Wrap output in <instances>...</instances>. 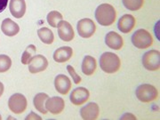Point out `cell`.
Instances as JSON below:
<instances>
[{
	"mask_svg": "<svg viewBox=\"0 0 160 120\" xmlns=\"http://www.w3.org/2000/svg\"><path fill=\"white\" fill-rule=\"evenodd\" d=\"M28 65L29 72L31 74H37L46 70V68L48 67V61L44 55L36 54Z\"/></svg>",
	"mask_w": 160,
	"mask_h": 120,
	"instance_id": "9",
	"label": "cell"
},
{
	"mask_svg": "<svg viewBox=\"0 0 160 120\" xmlns=\"http://www.w3.org/2000/svg\"><path fill=\"white\" fill-rule=\"evenodd\" d=\"M136 20L132 14H124L119 18L118 22V28L124 34L131 32L135 27Z\"/></svg>",
	"mask_w": 160,
	"mask_h": 120,
	"instance_id": "14",
	"label": "cell"
},
{
	"mask_svg": "<svg viewBox=\"0 0 160 120\" xmlns=\"http://www.w3.org/2000/svg\"><path fill=\"white\" fill-rule=\"evenodd\" d=\"M105 44L112 50H120L124 46V40L116 31H109L105 36Z\"/></svg>",
	"mask_w": 160,
	"mask_h": 120,
	"instance_id": "15",
	"label": "cell"
},
{
	"mask_svg": "<svg viewBox=\"0 0 160 120\" xmlns=\"http://www.w3.org/2000/svg\"><path fill=\"white\" fill-rule=\"evenodd\" d=\"M123 5L130 11H138L143 6L144 0H122Z\"/></svg>",
	"mask_w": 160,
	"mask_h": 120,
	"instance_id": "24",
	"label": "cell"
},
{
	"mask_svg": "<svg viewBox=\"0 0 160 120\" xmlns=\"http://www.w3.org/2000/svg\"><path fill=\"white\" fill-rule=\"evenodd\" d=\"M158 25H159V22H158V23L156 24V27H155V34H156V37L158 38V39L159 40V34L158 32Z\"/></svg>",
	"mask_w": 160,
	"mask_h": 120,
	"instance_id": "30",
	"label": "cell"
},
{
	"mask_svg": "<svg viewBox=\"0 0 160 120\" xmlns=\"http://www.w3.org/2000/svg\"><path fill=\"white\" fill-rule=\"evenodd\" d=\"M49 96L46 92H38L35 95L34 99H33L34 107L41 114L46 115L48 112L46 109V102Z\"/></svg>",
	"mask_w": 160,
	"mask_h": 120,
	"instance_id": "20",
	"label": "cell"
},
{
	"mask_svg": "<svg viewBox=\"0 0 160 120\" xmlns=\"http://www.w3.org/2000/svg\"><path fill=\"white\" fill-rule=\"evenodd\" d=\"M58 36L64 42H70L75 37L74 29L67 21H61L57 25Z\"/></svg>",
	"mask_w": 160,
	"mask_h": 120,
	"instance_id": "10",
	"label": "cell"
},
{
	"mask_svg": "<svg viewBox=\"0 0 160 120\" xmlns=\"http://www.w3.org/2000/svg\"><path fill=\"white\" fill-rule=\"evenodd\" d=\"M2 119V117H1V115H0V120Z\"/></svg>",
	"mask_w": 160,
	"mask_h": 120,
	"instance_id": "32",
	"label": "cell"
},
{
	"mask_svg": "<svg viewBox=\"0 0 160 120\" xmlns=\"http://www.w3.org/2000/svg\"><path fill=\"white\" fill-rule=\"evenodd\" d=\"M65 108V102L62 97L53 96L49 97L46 102V109L52 115L61 114Z\"/></svg>",
	"mask_w": 160,
	"mask_h": 120,
	"instance_id": "11",
	"label": "cell"
},
{
	"mask_svg": "<svg viewBox=\"0 0 160 120\" xmlns=\"http://www.w3.org/2000/svg\"><path fill=\"white\" fill-rule=\"evenodd\" d=\"M11 66V58L6 54H0V73L6 72L7 70H9Z\"/></svg>",
	"mask_w": 160,
	"mask_h": 120,
	"instance_id": "25",
	"label": "cell"
},
{
	"mask_svg": "<svg viewBox=\"0 0 160 120\" xmlns=\"http://www.w3.org/2000/svg\"><path fill=\"white\" fill-rule=\"evenodd\" d=\"M100 115V107L96 102H89L80 109V116L85 120L97 119Z\"/></svg>",
	"mask_w": 160,
	"mask_h": 120,
	"instance_id": "12",
	"label": "cell"
},
{
	"mask_svg": "<svg viewBox=\"0 0 160 120\" xmlns=\"http://www.w3.org/2000/svg\"><path fill=\"white\" fill-rule=\"evenodd\" d=\"M99 63L102 70L108 74H113L118 72L121 67L120 58L112 52H103L100 57Z\"/></svg>",
	"mask_w": 160,
	"mask_h": 120,
	"instance_id": "2",
	"label": "cell"
},
{
	"mask_svg": "<svg viewBox=\"0 0 160 120\" xmlns=\"http://www.w3.org/2000/svg\"><path fill=\"white\" fill-rule=\"evenodd\" d=\"M54 87L57 92L66 95L71 89V81L66 75L59 74L54 78Z\"/></svg>",
	"mask_w": 160,
	"mask_h": 120,
	"instance_id": "13",
	"label": "cell"
},
{
	"mask_svg": "<svg viewBox=\"0 0 160 120\" xmlns=\"http://www.w3.org/2000/svg\"><path fill=\"white\" fill-rule=\"evenodd\" d=\"M77 30L78 36L83 38H90L95 33L96 25L92 20L89 18H84L78 21L77 24Z\"/></svg>",
	"mask_w": 160,
	"mask_h": 120,
	"instance_id": "7",
	"label": "cell"
},
{
	"mask_svg": "<svg viewBox=\"0 0 160 120\" xmlns=\"http://www.w3.org/2000/svg\"><path fill=\"white\" fill-rule=\"evenodd\" d=\"M143 67L149 71H157L160 68V52L158 50H149L143 54Z\"/></svg>",
	"mask_w": 160,
	"mask_h": 120,
	"instance_id": "5",
	"label": "cell"
},
{
	"mask_svg": "<svg viewBox=\"0 0 160 120\" xmlns=\"http://www.w3.org/2000/svg\"><path fill=\"white\" fill-rule=\"evenodd\" d=\"M62 14L58 11H51L47 14V17H46L47 22L52 28H57L58 23L61 21H62Z\"/></svg>",
	"mask_w": 160,
	"mask_h": 120,
	"instance_id": "23",
	"label": "cell"
},
{
	"mask_svg": "<svg viewBox=\"0 0 160 120\" xmlns=\"http://www.w3.org/2000/svg\"><path fill=\"white\" fill-rule=\"evenodd\" d=\"M97 68V62L95 58H93L91 55H86L81 65L82 72L86 76H92L94 73L95 69Z\"/></svg>",
	"mask_w": 160,
	"mask_h": 120,
	"instance_id": "19",
	"label": "cell"
},
{
	"mask_svg": "<svg viewBox=\"0 0 160 120\" xmlns=\"http://www.w3.org/2000/svg\"><path fill=\"white\" fill-rule=\"evenodd\" d=\"M73 55V49L70 46H62L56 49L52 58L57 63H64L68 62Z\"/></svg>",
	"mask_w": 160,
	"mask_h": 120,
	"instance_id": "17",
	"label": "cell"
},
{
	"mask_svg": "<svg viewBox=\"0 0 160 120\" xmlns=\"http://www.w3.org/2000/svg\"><path fill=\"white\" fill-rule=\"evenodd\" d=\"M28 106V102L26 97L22 93H13L8 100V108L14 114L23 113Z\"/></svg>",
	"mask_w": 160,
	"mask_h": 120,
	"instance_id": "6",
	"label": "cell"
},
{
	"mask_svg": "<svg viewBox=\"0 0 160 120\" xmlns=\"http://www.w3.org/2000/svg\"><path fill=\"white\" fill-rule=\"evenodd\" d=\"M25 119L26 120H35V119H38V120H41V117L38 116V115H37L36 113H34L33 111H31L30 113H29L26 118H25Z\"/></svg>",
	"mask_w": 160,
	"mask_h": 120,
	"instance_id": "27",
	"label": "cell"
},
{
	"mask_svg": "<svg viewBox=\"0 0 160 120\" xmlns=\"http://www.w3.org/2000/svg\"><path fill=\"white\" fill-rule=\"evenodd\" d=\"M38 36L39 39L46 45H51L54 41L53 32L46 27H43L38 29Z\"/></svg>",
	"mask_w": 160,
	"mask_h": 120,
	"instance_id": "21",
	"label": "cell"
},
{
	"mask_svg": "<svg viewBox=\"0 0 160 120\" xmlns=\"http://www.w3.org/2000/svg\"><path fill=\"white\" fill-rule=\"evenodd\" d=\"M94 16L100 25L108 27L115 22L117 18V12L111 5L104 3L96 8Z\"/></svg>",
	"mask_w": 160,
	"mask_h": 120,
	"instance_id": "1",
	"label": "cell"
},
{
	"mask_svg": "<svg viewBox=\"0 0 160 120\" xmlns=\"http://www.w3.org/2000/svg\"><path fill=\"white\" fill-rule=\"evenodd\" d=\"M120 119H136V117L132 113H126L120 118Z\"/></svg>",
	"mask_w": 160,
	"mask_h": 120,
	"instance_id": "28",
	"label": "cell"
},
{
	"mask_svg": "<svg viewBox=\"0 0 160 120\" xmlns=\"http://www.w3.org/2000/svg\"><path fill=\"white\" fill-rule=\"evenodd\" d=\"M135 95L142 102H151L158 97V90L152 85L142 84L137 86L135 90Z\"/></svg>",
	"mask_w": 160,
	"mask_h": 120,
	"instance_id": "3",
	"label": "cell"
},
{
	"mask_svg": "<svg viewBox=\"0 0 160 120\" xmlns=\"http://www.w3.org/2000/svg\"><path fill=\"white\" fill-rule=\"evenodd\" d=\"M4 90H5V86L3 85V83L2 82H0V97L3 95V93H4Z\"/></svg>",
	"mask_w": 160,
	"mask_h": 120,
	"instance_id": "31",
	"label": "cell"
},
{
	"mask_svg": "<svg viewBox=\"0 0 160 120\" xmlns=\"http://www.w3.org/2000/svg\"><path fill=\"white\" fill-rule=\"evenodd\" d=\"M9 10L11 14L16 19H21L26 12V2L25 0H10Z\"/></svg>",
	"mask_w": 160,
	"mask_h": 120,
	"instance_id": "16",
	"label": "cell"
},
{
	"mask_svg": "<svg viewBox=\"0 0 160 120\" xmlns=\"http://www.w3.org/2000/svg\"><path fill=\"white\" fill-rule=\"evenodd\" d=\"M67 70H68L69 74L70 75L71 78L73 79V81H74V83L76 84V85H78V84L81 83L82 78H81V77H80L79 75L77 73V71L75 70L73 66H71V65H68V66H67Z\"/></svg>",
	"mask_w": 160,
	"mask_h": 120,
	"instance_id": "26",
	"label": "cell"
},
{
	"mask_svg": "<svg viewBox=\"0 0 160 120\" xmlns=\"http://www.w3.org/2000/svg\"><path fill=\"white\" fill-rule=\"evenodd\" d=\"M36 52H37V48L34 45H29L27 46L21 58V61L23 65H28L29 62L32 60V58L36 55Z\"/></svg>",
	"mask_w": 160,
	"mask_h": 120,
	"instance_id": "22",
	"label": "cell"
},
{
	"mask_svg": "<svg viewBox=\"0 0 160 120\" xmlns=\"http://www.w3.org/2000/svg\"><path fill=\"white\" fill-rule=\"evenodd\" d=\"M7 3H8V0H0V12L5 11V9L7 6Z\"/></svg>",
	"mask_w": 160,
	"mask_h": 120,
	"instance_id": "29",
	"label": "cell"
},
{
	"mask_svg": "<svg viewBox=\"0 0 160 120\" xmlns=\"http://www.w3.org/2000/svg\"><path fill=\"white\" fill-rule=\"evenodd\" d=\"M1 30L7 37H14L19 33L20 27L12 19L6 18L1 23Z\"/></svg>",
	"mask_w": 160,
	"mask_h": 120,
	"instance_id": "18",
	"label": "cell"
},
{
	"mask_svg": "<svg viewBox=\"0 0 160 120\" xmlns=\"http://www.w3.org/2000/svg\"><path fill=\"white\" fill-rule=\"evenodd\" d=\"M89 97H90V92L88 89H86V87H83V86L77 87L71 92L69 95L70 102L76 106L83 105L89 100Z\"/></svg>",
	"mask_w": 160,
	"mask_h": 120,
	"instance_id": "8",
	"label": "cell"
},
{
	"mask_svg": "<svg viewBox=\"0 0 160 120\" xmlns=\"http://www.w3.org/2000/svg\"><path fill=\"white\" fill-rule=\"evenodd\" d=\"M132 43L138 49H147L153 44V38L148 30L137 29L132 36Z\"/></svg>",
	"mask_w": 160,
	"mask_h": 120,
	"instance_id": "4",
	"label": "cell"
}]
</instances>
